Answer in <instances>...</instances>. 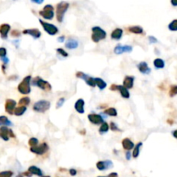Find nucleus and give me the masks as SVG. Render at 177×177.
<instances>
[{
  "mask_svg": "<svg viewBox=\"0 0 177 177\" xmlns=\"http://www.w3.org/2000/svg\"><path fill=\"white\" fill-rule=\"evenodd\" d=\"M39 143V140L36 138H31L29 140V145L30 147H33V146H36L37 144Z\"/></svg>",
  "mask_w": 177,
  "mask_h": 177,
  "instance_id": "36",
  "label": "nucleus"
},
{
  "mask_svg": "<svg viewBox=\"0 0 177 177\" xmlns=\"http://www.w3.org/2000/svg\"><path fill=\"white\" fill-rule=\"evenodd\" d=\"M110 129H111V130H113V131H120V130H119L118 126L116 125V124L113 123V122H111V123L110 124Z\"/></svg>",
  "mask_w": 177,
  "mask_h": 177,
  "instance_id": "41",
  "label": "nucleus"
},
{
  "mask_svg": "<svg viewBox=\"0 0 177 177\" xmlns=\"http://www.w3.org/2000/svg\"><path fill=\"white\" fill-rule=\"evenodd\" d=\"M105 114L106 115H109L111 117H116L118 115V111L117 110L114 108V107H110V108H107L105 111H104Z\"/></svg>",
  "mask_w": 177,
  "mask_h": 177,
  "instance_id": "30",
  "label": "nucleus"
},
{
  "mask_svg": "<svg viewBox=\"0 0 177 177\" xmlns=\"http://www.w3.org/2000/svg\"><path fill=\"white\" fill-rule=\"evenodd\" d=\"M122 36H123V30L117 28L111 32V39L113 40H119L121 39Z\"/></svg>",
  "mask_w": 177,
  "mask_h": 177,
  "instance_id": "22",
  "label": "nucleus"
},
{
  "mask_svg": "<svg viewBox=\"0 0 177 177\" xmlns=\"http://www.w3.org/2000/svg\"><path fill=\"white\" fill-rule=\"evenodd\" d=\"M153 63H154L155 68L157 69H162L165 67V62H164V60L162 59H161V58H157V59H155Z\"/></svg>",
  "mask_w": 177,
  "mask_h": 177,
  "instance_id": "25",
  "label": "nucleus"
},
{
  "mask_svg": "<svg viewBox=\"0 0 177 177\" xmlns=\"http://www.w3.org/2000/svg\"><path fill=\"white\" fill-rule=\"evenodd\" d=\"M20 36H21V33H20L19 30H12V32H11V36H13V37H19Z\"/></svg>",
  "mask_w": 177,
  "mask_h": 177,
  "instance_id": "42",
  "label": "nucleus"
},
{
  "mask_svg": "<svg viewBox=\"0 0 177 177\" xmlns=\"http://www.w3.org/2000/svg\"><path fill=\"white\" fill-rule=\"evenodd\" d=\"M138 68L143 74H149L151 72V69L149 68L147 62H145V61H141L140 63H138Z\"/></svg>",
  "mask_w": 177,
  "mask_h": 177,
  "instance_id": "17",
  "label": "nucleus"
},
{
  "mask_svg": "<svg viewBox=\"0 0 177 177\" xmlns=\"http://www.w3.org/2000/svg\"><path fill=\"white\" fill-rule=\"evenodd\" d=\"M31 76L28 75L26 77H24L23 79L22 80V82L20 83L17 87V90L20 93L22 94H29L31 92V88H30V82H31Z\"/></svg>",
  "mask_w": 177,
  "mask_h": 177,
  "instance_id": "1",
  "label": "nucleus"
},
{
  "mask_svg": "<svg viewBox=\"0 0 177 177\" xmlns=\"http://www.w3.org/2000/svg\"><path fill=\"white\" fill-rule=\"evenodd\" d=\"M64 102H65V98H59L58 101H57V104H56V108L59 109L60 107H61V106H63Z\"/></svg>",
  "mask_w": 177,
  "mask_h": 177,
  "instance_id": "40",
  "label": "nucleus"
},
{
  "mask_svg": "<svg viewBox=\"0 0 177 177\" xmlns=\"http://www.w3.org/2000/svg\"><path fill=\"white\" fill-rule=\"evenodd\" d=\"M12 125V123L5 116L0 117V126H10Z\"/></svg>",
  "mask_w": 177,
  "mask_h": 177,
  "instance_id": "28",
  "label": "nucleus"
},
{
  "mask_svg": "<svg viewBox=\"0 0 177 177\" xmlns=\"http://www.w3.org/2000/svg\"><path fill=\"white\" fill-rule=\"evenodd\" d=\"M26 110H27V108H26L25 106H20L18 107L15 108V110H14V114L16 116H22V115L24 114V112L26 111Z\"/></svg>",
  "mask_w": 177,
  "mask_h": 177,
  "instance_id": "26",
  "label": "nucleus"
},
{
  "mask_svg": "<svg viewBox=\"0 0 177 177\" xmlns=\"http://www.w3.org/2000/svg\"><path fill=\"white\" fill-rule=\"evenodd\" d=\"M6 54H7V50L5 48H0V57L6 56Z\"/></svg>",
  "mask_w": 177,
  "mask_h": 177,
  "instance_id": "43",
  "label": "nucleus"
},
{
  "mask_svg": "<svg viewBox=\"0 0 177 177\" xmlns=\"http://www.w3.org/2000/svg\"><path fill=\"white\" fill-rule=\"evenodd\" d=\"M149 41L150 43H157V39L155 36H149Z\"/></svg>",
  "mask_w": 177,
  "mask_h": 177,
  "instance_id": "44",
  "label": "nucleus"
},
{
  "mask_svg": "<svg viewBox=\"0 0 177 177\" xmlns=\"http://www.w3.org/2000/svg\"><path fill=\"white\" fill-rule=\"evenodd\" d=\"M56 51H57V53H59L60 55H61L63 57H68V54L63 49H60H60H56Z\"/></svg>",
  "mask_w": 177,
  "mask_h": 177,
  "instance_id": "39",
  "label": "nucleus"
},
{
  "mask_svg": "<svg viewBox=\"0 0 177 177\" xmlns=\"http://www.w3.org/2000/svg\"><path fill=\"white\" fill-rule=\"evenodd\" d=\"M49 150V145L47 144V143H42L40 145H36V146H33L30 147V152L38 155V156H42L44 155L47 151Z\"/></svg>",
  "mask_w": 177,
  "mask_h": 177,
  "instance_id": "8",
  "label": "nucleus"
},
{
  "mask_svg": "<svg viewBox=\"0 0 177 177\" xmlns=\"http://www.w3.org/2000/svg\"><path fill=\"white\" fill-rule=\"evenodd\" d=\"M1 60L3 61V62H4L5 64H7L8 62H9V59L6 57V56H4V57H1Z\"/></svg>",
  "mask_w": 177,
  "mask_h": 177,
  "instance_id": "46",
  "label": "nucleus"
},
{
  "mask_svg": "<svg viewBox=\"0 0 177 177\" xmlns=\"http://www.w3.org/2000/svg\"><path fill=\"white\" fill-rule=\"evenodd\" d=\"M79 133H80V134H82V135H85V133H86V130H83L82 131L80 130V131H79Z\"/></svg>",
  "mask_w": 177,
  "mask_h": 177,
  "instance_id": "55",
  "label": "nucleus"
},
{
  "mask_svg": "<svg viewBox=\"0 0 177 177\" xmlns=\"http://www.w3.org/2000/svg\"><path fill=\"white\" fill-rule=\"evenodd\" d=\"M128 30L130 32L133 33V34H137V35H140V34H143V30L142 27L140 26H132V27H130L128 29Z\"/></svg>",
  "mask_w": 177,
  "mask_h": 177,
  "instance_id": "27",
  "label": "nucleus"
},
{
  "mask_svg": "<svg viewBox=\"0 0 177 177\" xmlns=\"http://www.w3.org/2000/svg\"><path fill=\"white\" fill-rule=\"evenodd\" d=\"M30 103V98L29 97H23L19 100V106H29Z\"/></svg>",
  "mask_w": 177,
  "mask_h": 177,
  "instance_id": "32",
  "label": "nucleus"
},
{
  "mask_svg": "<svg viewBox=\"0 0 177 177\" xmlns=\"http://www.w3.org/2000/svg\"><path fill=\"white\" fill-rule=\"evenodd\" d=\"M57 41H58L59 42H63L65 41V36H60Z\"/></svg>",
  "mask_w": 177,
  "mask_h": 177,
  "instance_id": "49",
  "label": "nucleus"
},
{
  "mask_svg": "<svg viewBox=\"0 0 177 177\" xmlns=\"http://www.w3.org/2000/svg\"><path fill=\"white\" fill-rule=\"evenodd\" d=\"M96 167L100 171H105L106 169L111 168L113 167V163L111 160H106V161H98L96 163Z\"/></svg>",
  "mask_w": 177,
  "mask_h": 177,
  "instance_id": "10",
  "label": "nucleus"
},
{
  "mask_svg": "<svg viewBox=\"0 0 177 177\" xmlns=\"http://www.w3.org/2000/svg\"><path fill=\"white\" fill-rule=\"evenodd\" d=\"M23 34L25 35H30L31 36H33L35 39H38L41 36V32L38 29H28V30H24L23 31Z\"/></svg>",
  "mask_w": 177,
  "mask_h": 177,
  "instance_id": "16",
  "label": "nucleus"
},
{
  "mask_svg": "<svg viewBox=\"0 0 177 177\" xmlns=\"http://www.w3.org/2000/svg\"><path fill=\"white\" fill-rule=\"evenodd\" d=\"M94 79H95L96 86H98V87L100 89V90H104V89L107 87L106 82L104 79H101V78H94Z\"/></svg>",
  "mask_w": 177,
  "mask_h": 177,
  "instance_id": "24",
  "label": "nucleus"
},
{
  "mask_svg": "<svg viewBox=\"0 0 177 177\" xmlns=\"http://www.w3.org/2000/svg\"><path fill=\"white\" fill-rule=\"evenodd\" d=\"M88 118L89 121L93 124V125H101L104 120H103V118L99 115V114H93V113H91L89 114L87 116Z\"/></svg>",
  "mask_w": 177,
  "mask_h": 177,
  "instance_id": "13",
  "label": "nucleus"
},
{
  "mask_svg": "<svg viewBox=\"0 0 177 177\" xmlns=\"http://www.w3.org/2000/svg\"><path fill=\"white\" fill-rule=\"evenodd\" d=\"M49 108H50V102L44 99L36 102L33 106V110L36 112H41V113L47 111Z\"/></svg>",
  "mask_w": 177,
  "mask_h": 177,
  "instance_id": "4",
  "label": "nucleus"
},
{
  "mask_svg": "<svg viewBox=\"0 0 177 177\" xmlns=\"http://www.w3.org/2000/svg\"><path fill=\"white\" fill-rule=\"evenodd\" d=\"M175 95H177V85L171 86L170 89H169V96L174 97Z\"/></svg>",
  "mask_w": 177,
  "mask_h": 177,
  "instance_id": "35",
  "label": "nucleus"
},
{
  "mask_svg": "<svg viewBox=\"0 0 177 177\" xmlns=\"http://www.w3.org/2000/svg\"><path fill=\"white\" fill-rule=\"evenodd\" d=\"M23 176H32L31 174H30L29 171H27V172H25V173H23Z\"/></svg>",
  "mask_w": 177,
  "mask_h": 177,
  "instance_id": "54",
  "label": "nucleus"
},
{
  "mask_svg": "<svg viewBox=\"0 0 177 177\" xmlns=\"http://www.w3.org/2000/svg\"><path fill=\"white\" fill-rule=\"evenodd\" d=\"M40 16H42L43 18L47 20H51L54 18L55 13H54V6L51 4H47L43 7V10L39 11Z\"/></svg>",
  "mask_w": 177,
  "mask_h": 177,
  "instance_id": "6",
  "label": "nucleus"
},
{
  "mask_svg": "<svg viewBox=\"0 0 177 177\" xmlns=\"http://www.w3.org/2000/svg\"><path fill=\"white\" fill-rule=\"evenodd\" d=\"M69 8V4L68 2H60L57 4L56 6V17H57V21L59 23H62L63 22V18L64 16L66 14V11L68 10Z\"/></svg>",
  "mask_w": 177,
  "mask_h": 177,
  "instance_id": "2",
  "label": "nucleus"
},
{
  "mask_svg": "<svg viewBox=\"0 0 177 177\" xmlns=\"http://www.w3.org/2000/svg\"><path fill=\"white\" fill-rule=\"evenodd\" d=\"M33 86H36V87H38L41 89H42V90H44V91H50L51 88H52V87H51V85H50V83H49L48 81H46V80H44V79H42L41 77L39 76H37V77H36V78H34L33 80H32V82H30Z\"/></svg>",
  "mask_w": 177,
  "mask_h": 177,
  "instance_id": "5",
  "label": "nucleus"
},
{
  "mask_svg": "<svg viewBox=\"0 0 177 177\" xmlns=\"http://www.w3.org/2000/svg\"><path fill=\"white\" fill-rule=\"evenodd\" d=\"M79 46V42L75 39H70L68 40V42H66V48H68V49H75L78 48Z\"/></svg>",
  "mask_w": 177,
  "mask_h": 177,
  "instance_id": "21",
  "label": "nucleus"
},
{
  "mask_svg": "<svg viewBox=\"0 0 177 177\" xmlns=\"http://www.w3.org/2000/svg\"><path fill=\"white\" fill-rule=\"evenodd\" d=\"M171 4L173 6H177V0H171Z\"/></svg>",
  "mask_w": 177,
  "mask_h": 177,
  "instance_id": "51",
  "label": "nucleus"
},
{
  "mask_svg": "<svg viewBox=\"0 0 177 177\" xmlns=\"http://www.w3.org/2000/svg\"><path fill=\"white\" fill-rule=\"evenodd\" d=\"M172 134H173V137H174V138H176L177 139V130H174V131L172 132Z\"/></svg>",
  "mask_w": 177,
  "mask_h": 177,
  "instance_id": "52",
  "label": "nucleus"
},
{
  "mask_svg": "<svg viewBox=\"0 0 177 177\" xmlns=\"http://www.w3.org/2000/svg\"><path fill=\"white\" fill-rule=\"evenodd\" d=\"M110 89H111V91H117V90L119 91V93H120V94H121V96H122L123 98H130V93H129L128 89L126 88L125 87H124V86L112 84V85L111 86Z\"/></svg>",
  "mask_w": 177,
  "mask_h": 177,
  "instance_id": "9",
  "label": "nucleus"
},
{
  "mask_svg": "<svg viewBox=\"0 0 177 177\" xmlns=\"http://www.w3.org/2000/svg\"><path fill=\"white\" fill-rule=\"evenodd\" d=\"M10 138H16V135L14 134V132L12 131V130H10Z\"/></svg>",
  "mask_w": 177,
  "mask_h": 177,
  "instance_id": "50",
  "label": "nucleus"
},
{
  "mask_svg": "<svg viewBox=\"0 0 177 177\" xmlns=\"http://www.w3.org/2000/svg\"><path fill=\"white\" fill-rule=\"evenodd\" d=\"M109 130V125L106 122H103L101 124V126L99 128V133L100 134H104L106 132H107Z\"/></svg>",
  "mask_w": 177,
  "mask_h": 177,
  "instance_id": "31",
  "label": "nucleus"
},
{
  "mask_svg": "<svg viewBox=\"0 0 177 177\" xmlns=\"http://www.w3.org/2000/svg\"><path fill=\"white\" fill-rule=\"evenodd\" d=\"M125 156H126V159H127V160H130V159L131 158V154H130V150H127V152H126Z\"/></svg>",
  "mask_w": 177,
  "mask_h": 177,
  "instance_id": "47",
  "label": "nucleus"
},
{
  "mask_svg": "<svg viewBox=\"0 0 177 177\" xmlns=\"http://www.w3.org/2000/svg\"><path fill=\"white\" fill-rule=\"evenodd\" d=\"M10 129H8L6 126L0 127V138L4 141H8L10 138Z\"/></svg>",
  "mask_w": 177,
  "mask_h": 177,
  "instance_id": "18",
  "label": "nucleus"
},
{
  "mask_svg": "<svg viewBox=\"0 0 177 177\" xmlns=\"http://www.w3.org/2000/svg\"><path fill=\"white\" fill-rule=\"evenodd\" d=\"M87 76H88V75L86 74H84L83 72H77V73H76V77L79 78V79H82L85 80V79H87Z\"/></svg>",
  "mask_w": 177,
  "mask_h": 177,
  "instance_id": "38",
  "label": "nucleus"
},
{
  "mask_svg": "<svg viewBox=\"0 0 177 177\" xmlns=\"http://www.w3.org/2000/svg\"><path fill=\"white\" fill-rule=\"evenodd\" d=\"M92 31H93L92 40H93V42H94L96 43L98 42L100 40L106 39V32L103 29H101L100 27H98V26L93 27Z\"/></svg>",
  "mask_w": 177,
  "mask_h": 177,
  "instance_id": "3",
  "label": "nucleus"
},
{
  "mask_svg": "<svg viewBox=\"0 0 177 177\" xmlns=\"http://www.w3.org/2000/svg\"><path fill=\"white\" fill-rule=\"evenodd\" d=\"M118 175L117 173H111V174H109V176H118Z\"/></svg>",
  "mask_w": 177,
  "mask_h": 177,
  "instance_id": "53",
  "label": "nucleus"
},
{
  "mask_svg": "<svg viewBox=\"0 0 177 177\" xmlns=\"http://www.w3.org/2000/svg\"><path fill=\"white\" fill-rule=\"evenodd\" d=\"M69 174H70L72 176H76V174H77V170L74 169V168H70V169H69Z\"/></svg>",
  "mask_w": 177,
  "mask_h": 177,
  "instance_id": "45",
  "label": "nucleus"
},
{
  "mask_svg": "<svg viewBox=\"0 0 177 177\" xmlns=\"http://www.w3.org/2000/svg\"><path fill=\"white\" fill-rule=\"evenodd\" d=\"M33 3H36V4H42L43 3V1L44 0H31Z\"/></svg>",
  "mask_w": 177,
  "mask_h": 177,
  "instance_id": "48",
  "label": "nucleus"
},
{
  "mask_svg": "<svg viewBox=\"0 0 177 177\" xmlns=\"http://www.w3.org/2000/svg\"><path fill=\"white\" fill-rule=\"evenodd\" d=\"M122 145L125 150H130L134 148V143L130 138H124L122 140Z\"/></svg>",
  "mask_w": 177,
  "mask_h": 177,
  "instance_id": "19",
  "label": "nucleus"
},
{
  "mask_svg": "<svg viewBox=\"0 0 177 177\" xmlns=\"http://www.w3.org/2000/svg\"><path fill=\"white\" fill-rule=\"evenodd\" d=\"M134 85V77L133 76H125L124 79V87L127 89H130L133 87Z\"/></svg>",
  "mask_w": 177,
  "mask_h": 177,
  "instance_id": "20",
  "label": "nucleus"
},
{
  "mask_svg": "<svg viewBox=\"0 0 177 177\" xmlns=\"http://www.w3.org/2000/svg\"><path fill=\"white\" fill-rule=\"evenodd\" d=\"M85 81H86V83H87L88 86L92 87H94L96 86L95 79H94V78H93V77L87 76V79H85Z\"/></svg>",
  "mask_w": 177,
  "mask_h": 177,
  "instance_id": "33",
  "label": "nucleus"
},
{
  "mask_svg": "<svg viewBox=\"0 0 177 177\" xmlns=\"http://www.w3.org/2000/svg\"><path fill=\"white\" fill-rule=\"evenodd\" d=\"M28 171L30 172L31 175H35V176H43L42 170L36 166H30L28 168Z\"/></svg>",
  "mask_w": 177,
  "mask_h": 177,
  "instance_id": "23",
  "label": "nucleus"
},
{
  "mask_svg": "<svg viewBox=\"0 0 177 177\" xmlns=\"http://www.w3.org/2000/svg\"><path fill=\"white\" fill-rule=\"evenodd\" d=\"M13 176V172L12 171H4V172H0V176L2 177H10Z\"/></svg>",
  "mask_w": 177,
  "mask_h": 177,
  "instance_id": "37",
  "label": "nucleus"
},
{
  "mask_svg": "<svg viewBox=\"0 0 177 177\" xmlns=\"http://www.w3.org/2000/svg\"><path fill=\"white\" fill-rule=\"evenodd\" d=\"M132 46H130V45H117L114 49V53L116 55H121L123 53H130L132 51Z\"/></svg>",
  "mask_w": 177,
  "mask_h": 177,
  "instance_id": "11",
  "label": "nucleus"
},
{
  "mask_svg": "<svg viewBox=\"0 0 177 177\" xmlns=\"http://www.w3.org/2000/svg\"><path fill=\"white\" fill-rule=\"evenodd\" d=\"M84 106H85V101L83 98H79L75 104H74V109L77 112H79V114H83L85 112V109H84Z\"/></svg>",
  "mask_w": 177,
  "mask_h": 177,
  "instance_id": "15",
  "label": "nucleus"
},
{
  "mask_svg": "<svg viewBox=\"0 0 177 177\" xmlns=\"http://www.w3.org/2000/svg\"><path fill=\"white\" fill-rule=\"evenodd\" d=\"M39 23L42 24V26L44 29V30L50 36H55V35H56L59 32V29L54 24H51V23H49L47 22H44L43 20L42 19H39Z\"/></svg>",
  "mask_w": 177,
  "mask_h": 177,
  "instance_id": "7",
  "label": "nucleus"
},
{
  "mask_svg": "<svg viewBox=\"0 0 177 177\" xmlns=\"http://www.w3.org/2000/svg\"><path fill=\"white\" fill-rule=\"evenodd\" d=\"M10 26L8 23H4L0 25V36L3 39H7L8 33L10 32Z\"/></svg>",
  "mask_w": 177,
  "mask_h": 177,
  "instance_id": "14",
  "label": "nucleus"
},
{
  "mask_svg": "<svg viewBox=\"0 0 177 177\" xmlns=\"http://www.w3.org/2000/svg\"><path fill=\"white\" fill-rule=\"evenodd\" d=\"M16 105L17 102L14 99H7L6 103H5V111L7 113H9L10 115H12L14 113V110L16 108Z\"/></svg>",
  "mask_w": 177,
  "mask_h": 177,
  "instance_id": "12",
  "label": "nucleus"
},
{
  "mask_svg": "<svg viewBox=\"0 0 177 177\" xmlns=\"http://www.w3.org/2000/svg\"><path fill=\"white\" fill-rule=\"evenodd\" d=\"M168 30L171 31H177V19L173 20L168 24Z\"/></svg>",
  "mask_w": 177,
  "mask_h": 177,
  "instance_id": "34",
  "label": "nucleus"
},
{
  "mask_svg": "<svg viewBox=\"0 0 177 177\" xmlns=\"http://www.w3.org/2000/svg\"><path fill=\"white\" fill-rule=\"evenodd\" d=\"M143 146V143L142 142H139L138 144L134 147L133 149V153H132V157L134 158H138L139 156V153H140V148Z\"/></svg>",
  "mask_w": 177,
  "mask_h": 177,
  "instance_id": "29",
  "label": "nucleus"
}]
</instances>
